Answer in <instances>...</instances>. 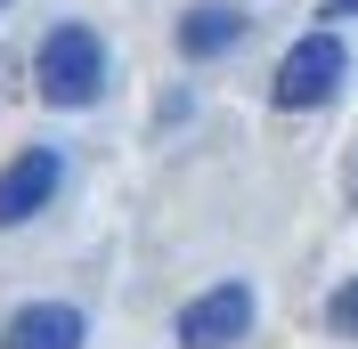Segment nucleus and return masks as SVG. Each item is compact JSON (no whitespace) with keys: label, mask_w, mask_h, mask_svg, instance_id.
Listing matches in <instances>:
<instances>
[{"label":"nucleus","mask_w":358,"mask_h":349,"mask_svg":"<svg viewBox=\"0 0 358 349\" xmlns=\"http://www.w3.org/2000/svg\"><path fill=\"white\" fill-rule=\"evenodd\" d=\"M98 89H106V49L90 24H57L41 41V98L49 106H98Z\"/></svg>","instance_id":"obj_1"},{"label":"nucleus","mask_w":358,"mask_h":349,"mask_svg":"<svg viewBox=\"0 0 358 349\" xmlns=\"http://www.w3.org/2000/svg\"><path fill=\"white\" fill-rule=\"evenodd\" d=\"M342 73H350L342 41H334V33H310V41H293V49H285V66H277L268 98H277L285 114H310V106H326V98L342 89Z\"/></svg>","instance_id":"obj_2"},{"label":"nucleus","mask_w":358,"mask_h":349,"mask_svg":"<svg viewBox=\"0 0 358 349\" xmlns=\"http://www.w3.org/2000/svg\"><path fill=\"white\" fill-rule=\"evenodd\" d=\"M252 333V292L245 284H212L179 309V349H236Z\"/></svg>","instance_id":"obj_3"},{"label":"nucleus","mask_w":358,"mask_h":349,"mask_svg":"<svg viewBox=\"0 0 358 349\" xmlns=\"http://www.w3.org/2000/svg\"><path fill=\"white\" fill-rule=\"evenodd\" d=\"M57 179H66L57 147H33V154H17V163L0 171V228H24L33 211H49V195H57Z\"/></svg>","instance_id":"obj_4"},{"label":"nucleus","mask_w":358,"mask_h":349,"mask_svg":"<svg viewBox=\"0 0 358 349\" xmlns=\"http://www.w3.org/2000/svg\"><path fill=\"white\" fill-rule=\"evenodd\" d=\"M82 309H66V301H33V309H17L8 317V333H0V349H82Z\"/></svg>","instance_id":"obj_5"},{"label":"nucleus","mask_w":358,"mask_h":349,"mask_svg":"<svg viewBox=\"0 0 358 349\" xmlns=\"http://www.w3.org/2000/svg\"><path fill=\"white\" fill-rule=\"evenodd\" d=\"M236 41H245V17H236V8H220V0L179 17V49H187V57H220V49H236Z\"/></svg>","instance_id":"obj_6"},{"label":"nucleus","mask_w":358,"mask_h":349,"mask_svg":"<svg viewBox=\"0 0 358 349\" xmlns=\"http://www.w3.org/2000/svg\"><path fill=\"white\" fill-rule=\"evenodd\" d=\"M326 325H334V333H350V341H358V276H350V284L334 292V309H326Z\"/></svg>","instance_id":"obj_7"},{"label":"nucleus","mask_w":358,"mask_h":349,"mask_svg":"<svg viewBox=\"0 0 358 349\" xmlns=\"http://www.w3.org/2000/svg\"><path fill=\"white\" fill-rule=\"evenodd\" d=\"M0 8H8V0H0Z\"/></svg>","instance_id":"obj_8"}]
</instances>
